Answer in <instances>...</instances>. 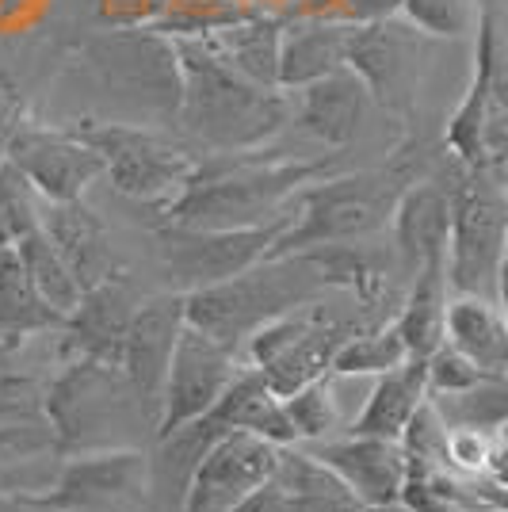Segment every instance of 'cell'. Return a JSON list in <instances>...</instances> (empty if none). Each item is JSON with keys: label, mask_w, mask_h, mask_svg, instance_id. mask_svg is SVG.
Here are the masks:
<instances>
[{"label": "cell", "mask_w": 508, "mask_h": 512, "mask_svg": "<svg viewBox=\"0 0 508 512\" xmlns=\"http://www.w3.org/2000/svg\"><path fill=\"white\" fill-rule=\"evenodd\" d=\"M482 379H489L486 371L474 360H466L459 348L440 344L432 356H428V394L440 398V394H463L470 386H478Z\"/></svg>", "instance_id": "obj_38"}, {"label": "cell", "mask_w": 508, "mask_h": 512, "mask_svg": "<svg viewBox=\"0 0 508 512\" xmlns=\"http://www.w3.org/2000/svg\"><path fill=\"white\" fill-rule=\"evenodd\" d=\"M497 299H501V314L508 321V245H505V260H501V272H497Z\"/></svg>", "instance_id": "obj_44"}, {"label": "cell", "mask_w": 508, "mask_h": 512, "mask_svg": "<svg viewBox=\"0 0 508 512\" xmlns=\"http://www.w3.org/2000/svg\"><path fill=\"white\" fill-rule=\"evenodd\" d=\"M329 172V161H298L272 153H214L199 161L188 188L165 207V222L203 230H253L287 214L306 184Z\"/></svg>", "instance_id": "obj_2"}, {"label": "cell", "mask_w": 508, "mask_h": 512, "mask_svg": "<svg viewBox=\"0 0 508 512\" xmlns=\"http://www.w3.org/2000/svg\"><path fill=\"white\" fill-rule=\"evenodd\" d=\"M291 226V207L283 218L253 230H203V226H180V222H161L157 226V245H161V264L169 276L172 291L195 295L218 287L226 279L249 272L272 253L283 230Z\"/></svg>", "instance_id": "obj_12"}, {"label": "cell", "mask_w": 508, "mask_h": 512, "mask_svg": "<svg viewBox=\"0 0 508 512\" xmlns=\"http://www.w3.org/2000/svg\"><path fill=\"white\" fill-rule=\"evenodd\" d=\"M367 321H352L333 314L329 306L310 302L283 318L268 321L253 341L245 344V363L264 371V379L279 394H295L298 386L333 375V360L344 344L360 333Z\"/></svg>", "instance_id": "obj_10"}, {"label": "cell", "mask_w": 508, "mask_h": 512, "mask_svg": "<svg viewBox=\"0 0 508 512\" xmlns=\"http://www.w3.org/2000/svg\"><path fill=\"white\" fill-rule=\"evenodd\" d=\"M428 402V360H405L402 367L379 375V383L371 390L367 406L360 417L348 425L356 436H386V440H402L405 425L413 421V413Z\"/></svg>", "instance_id": "obj_27"}, {"label": "cell", "mask_w": 508, "mask_h": 512, "mask_svg": "<svg viewBox=\"0 0 508 512\" xmlns=\"http://www.w3.org/2000/svg\"><path fill=\"white\" fill-rule=\"evenodd\" d=\"M428 43L417 23L405 16L367 20L352 27L348 39V69L367 85V96L398 123H413L421 104L424 69H428Z\"/></svg>", "instance_id": "obj_11"}, {"label": "cell", "mask_w": 508, "mask_h": 512, "mask_svg": "<svg viewBox=\"0 0 508 512\" xmlns=\"http://www.w3.org/2000/svg\"><path fill=\"white\" fill-rule=\"evenodd\" d=\"M482 0H405L402 16L432 39H463L474 31Z\"/></svg>", "instance_id": "obj_37"}, {"label": "cell", "mask_w": 508, "mask_h": 512, "mask_svg": "<svg viewBox=\"0 0 508 512\" xmlns=\"http://www.w3.org/2000/svg\"><path fill=\"white\" fill-rule=\"evenodd\" d=\"M486 478H493L497 486H505L508 490V425L501 428V432H493V440H489Z\"/></svg>", "instance_id": "obj_42"}, {"label": "cell", "mask_w": 508, "mask_h": 512, "mask_svg": "<svg viewBox=\"0 0 508 512\" xmlns=\"http://www.w3.org/2000/svg\"><path fill=\"white\" fill-rule=\"evenodd\" d=\"M77 62L88 73V81L104 88L107 96L176 123L180 96H184V73H180L176 39L165 35L161 27L96 31L81 39Z\"/></svg>", "instance_id": "obj_7"}, {"label": "cell", "mask_w": 508, "mask_h": 512, "mask_svg": "<svg viewBox=\"0 0 508 512\" xmlns=\"http://www.w3.org/2000/svg\"><path fill=\"white\" fill-rule=\"evenodd\" d=\"M310 451L329 470H337L340 482L356 493L367 509L402 501V486H405L402 440L344 432V436H333V440L310 444Z\"/></svg>", "instance_id": "obj_19"}, {"label": "cell", "mask_w": 508, "mask_h": 512, "mask_svg": "<svg viewBox=\"0 0 508 512\" xmlns=\"http://www.w3.org/2000/svg\"><path fill=\"white\" fill-rule=\"evenodd\" d=\"M43 226V199L8 157L0 161V249H16Z\"/></svg>", "instance_id": "obj_34"}, {"label": "cell", "mask_w": 508, "mask_h": 512, "mask_svg": "<svg viewBox=\"0 0 508 512\" xmlns=\"http://www.w3.org/2000/svg\"><path fill=\"white\" fill-rule=\"evenodd\" d=\"M142 291L130 279V272H115V276L100 279L96 287H88L81 302L65 314V329L58 333V356L62 360H107L119 363L123 341H127L130 325L142 310Z\"/></svg>", "instance_id": "obj_18"}, {"label": "cell", "mask_w": 508, "mask_h": 512, "mask_svg": "<svg viewBox=\"0 0 508 512\" xmlns=\"http://www.w3.org/2000/svg\"><path fill=\"white\" fill-rule=\"evenodd\" d=\"M432 402L447 428H478L493 436L508 425V375H489L463 394H440Z\"/></svg>", "instance_id": "obj_33"}, {"label": "cell", "mask_w": 508, "mask_h": 512, "mask_svg": "<svg viewBox=\"0 0 508 512\" xmlns=\"http://www.w3.org/2000/svg\"><path fill=\"white\" fill-rule=\"evenodd\" d=\"M43 417L54 428L62 455L130 448V421L153 425L138 406L123 367L107 360H88V356L62 360V371L46 386Z\"/></svg>", "instance_id": "obj_5"}, {"label": "cell", "mask_w": 508, "mask_h": 512, "mask_svg": "<svg viewBox=\"0 0 508 512\" xmlns=\"http://www.w3.org/2000/svg\"><path fill=\"white\" fill-rule=\"evenodd\" d=\"M489 512H501V509H489Z\"/></svg>", "instance_id": "obj_48"}, {"label": "cell", "mask_w": 508, "mask_h": 512, "mask_svg": "<svg viewBox=\"0 0 508 512\" xmlns=\"http://www.w3.org/2000/svg\"><path fill=\"white\" fill-rule=\"evenodd\" d=\"M0 512H62L46 501L43 490H8L0 493Z\"/></svg>", "instance_id": "obj_41"}, {"label": "cell", "mask_w": 508, "mask_h": 512, "mask_svg": "<svg viewBox=\"0 0 508 512\" xmlns=\"http://www.w3.org/2000/svg\"><path fill=\"white\" fill-rule=\"evenodd\" d=\"M184 73V96L176 123L211 153L264 150L291 123V100L283 88L256 85L233 69L207 35H172Z\"/></svg>", "instance_id": "obj_1"}, {"label": "cell", "mask_w": 508, "mask_h": 512, "mask_svg": "<svg viewBox=\"0 0 508 512\" xmlns=\"http://www.w3.org/2000/svg\"><path fill=\"white\" fill-rule=\"evenodd\" d=\"M417 180L409 157H390L386 165L314 180L291 199V226L268 256L310 253L321 245H352L375 237L394 222L405 188Z\"/></svg>", "instance_id": "obj_3"}, {"label": "cell", "mask_w": 508, "mask_h": 512, "mask_svg": "<svg viewBox=\"0 0 508 512\" xmlns=\"http://www.w3.org/2000/svg\"><path fill=\"white\" fill-rule=\"evenodd\" d=\"M245 367L241 352H233L226 344L207 337L203 329L184 325L176 356L169 367V383H165V402H161V421H157V440L172 436L176 428L191 425L199 417H207L218 398L226 394L233 375Z\"/></svg>", "instance_id": "obj_16"}, {"label": "cell", "mask_w": 508, "mask_h": 512, "mask_svg": "<svg viewBox=\"0 0 508 512\" xmlns=\"http://www.w3.org/2000/svg\"><path fill=\"white\" fill-rule=\"evenodd\" d=\"M43 230L81 291L123 272L119 256L111 249L104 218L92 207H85L81 199H69V203H46L43 199Z\"/></svg>", "instance_id": "obj_21"}, {"label": "cell", "mask_w": 508, "mask_h": 512, "mask_svg": "<svg viewBox=\"0 0 508 512\" xmlns=\"http://www.w3.org/2000/svg\"><path fill=\"white\" fill-rule=\"evenodd\" d=\"M505 180H508V161H505Z\"/></svg>", "instance_id": "obj_47"}, {"label": "cell", "mask_w": 508, "mask_h": 512, "mask_svg": "<svg viewBox=\"0 0 508 512\" xmlns=\"http://www.w3.org/2000/svg\"><path fill=\"white\" fill-rule=\"evenodd\" d=\"M233 512H283V490L276 482H268L264 490H256L249 501H241Z\"/></svg>", "instance_id": "obj_43"}, {"label": "cell", "mask_w": 508, "mask_h": 512, "mask_svg": "<svg viewBox=\"0 0 508 512\" xmlns=\"http://www.w3.org/2000/svg\"><path fill=\"white\" fill-rule=\"evenodd\" d=\"M371 512H417V509L405 505V501H394V505H379V509H371Z\"/></svg>", "instance_id": "obj_46"}, {"label": "cell", "mask_w": 508, "mask_h": 512, "mask_svg": "<svg viewBox=\"0 0 508 512\" xmlns=\"http://www.w3.org/2000/svg\"><path fill=\"white\" fill-rule=\"evenodd\" d=\"M447 344L459 348L486 375H508V321L501 306L482 295H451Z\"/></svg>", "instance_id": "obj_28"}, {"label": "cell", "mask_w": 508, "mask_h": 512, "mask_svg": "<svg viewBox=\"0 0 508 512\" xmlns=\"http://www.w3.org/2000/svg\"><path fill=\"white\" fill-rule=\"evenodd\" d=\"M283 27L287 20H237V23H222L207 31L211 46L233 65L241 69L245 77H253L256 85L279 88V43H283Z\"/></svg>", "instance_id": "obj_30"}, {"label": "cell", "mask_w": 508, "mask_h": 512, "mask_svg": "<svg viewBox=\"0 0 508 512\" xmlns=\"http://www.w3.org/2000/svg\"><path fill=\"white\" fill-rule=\"evenodd\" d=\"M394 234V256L405 283L432 260H447L451 249V192L444 176L413 180L405 188L402 203L390 222Z\"/></svg>", "instance_id": "obj_20"}, {"label": "cell", "mask_w": 508, "mask_h": 512, "mask_svg": "<svg viewBox=\"0 0 508 512\" xmlns=\"http://www.w3.org/2000/svg\"><path fill=\"white\" fill-rule=\"evenodd\" d=\"M405 0H348L344 20L367 23V20H386V16H402Z\"/></svg>", "instance_id": "obj_40"}, {"label": "cell", "mask_w": 508, "mask_h": 512, "mask_svg": "<svg viewBox=\"0 0 508 512\" xmlns=\"http://www.w3.org/2000/svg\"><path fill=\"white\" fill-rule=\"evenodd\" d=\"M46 501L62 512H146L153 505V463L138 448L65 455Z\"/></svg>", "instance_id": "obj_13"}, {"label": "cell", "mask_w": 508, "mask_h": 512, "mask_svg": "<svg viewBox=\"0 0 508 512\" xmlns=\"http://www.w3.org/2000/svg\"><path fill=\"white\" fill-rule=\"evenodd\" d=\"M409 356L398 321H379V325H363L352 341L344 344L333 360V379H352V375H386L394 367H402Z\"/></svg>", "instance_id": "obj_31"}, {"label": "cell", "mask_w": 508, "mask_h": 512, "mask_svg": "<svg viewBox=\"0 0 508 512\" xmlns=\"http://www.w3.org/2000/svg\"><path fill=\"white\" fill-rule=\"evenodd\" d=\"M447 302H451L447 260H432L409 279L405 299L394 314L405 344H409V356L428 360L447 341Z\"/></svg>", "instance_id": "obj_29"}, {"label": "cell", "mask_w": 508, "mask_h": 512, "mask_svg": "<svg viewBox=\"0 0 508 512\" xmlns=\"http://www.w3.org/2000/svg\"><path fill=\"white\" fill-rule=\"evenodd\" d=\"M298 92H302V100H298L295 123L310 138L325 142L329 150H344L360 134L363 111L371 104V96H367V85L348 65L314 81V85L298 88Z\"/></svg>", "instance_id": "obj_23"}, {"label": "cell", "mask_w": 508, "mask_h": 512, "mask_svg": "<svg viewBox=\"0 0 508 512\" xmlns=\"http://www.w3.org/2000/svg\"><path fill=\"white\" fill-rule=\"evenodd\" d=\"M184 325H188V302H184L180 291L149 295L142 302L134 325H130L123 352H119V367H123V375H127V383L134 390L142 413L153 421V436H157L165 383H169V367H172V356H176V344H180Z\"/></svg>", "instance_id": "obj_17"}, {"label": "cell", "mask_w": 508, "mask_h": 512, "mask_svg": "<svg viewBox=\"0 0 508 512\" xmlns=\"http://www.w3.org/2000/svg\"><path fill=\"white\" fill-rule=\"evenodd\" d=\"M447 153L470 169L508 161V16L501 0H482L474 23V73L447 119Z\"/></svg>", "instance_id": "obj_6"}, {"label": "cell", "mask_w": 508, "mask_h": 512, "mask_svg": "<svg viewBox=\"0 0 508 512\" xmlns=\"http://www.w3.org/2000/svg\"><path fill=\"white\" fill-rule=\"evenodd\" d=\"M46 386L39 367L27 360V341L0 344V425L43 417Z\"/></svg>", "instance_id": "obj_32"}, {"label": "cell", "mask_w": 508, "mask_h": 512, "mask_svg": "<svg viewBox=\"0 0 508 512\" xmlns=\"http://www.w3.org/2000/svg\"><path fill=\"white\" fill-rule=\"evenodd\" d=\"M16 253H20L23 268L31 272V279H35V287L43 291L46 299L54 302L62 314H69L77 302H81V287H77V279L69 276V268L62 264V256H58V249L50 245V237H46V230L39 226L35 234H27L16 245Z\"/></svg>", "instance_id": "obj_35"}, {"label": "cell", "mask_w": 508, "mask_h": 512, "mask_svg": "<svg viewBox=\"0 0 508 512\" xmlns=\"http://www.w3.org/2000/svg\"><path fill=\"white\" fill-rule=\"evenodd\" d=\"M451 295H497V272L508 245V180L501 169H470L451 157Z\"/></svg>", "instance_id": "obj_8"}, {"label": "cell", "mask_w": 508, "mask_h": 512, "mask_svg": "<svg viewBox=\"0 0 508 512\" xmlns=\"http://www.w3.org/2000/svg\"><path fill=\"white\" fill-rule=\"evenodd\" d=\"M489 440L493 436L478 428H447V463L459 474H486Z\"/></svg>", "instance_id": "obj_39"}, {"label": "cell", "mask_w": 508, "mask_h": 512, "mask_svg": "<svg viewBox=\"0 0 508 512\" xmlns=\"http://www.w3.org/2000/svg\"><path fill=\"white\" fill-rule=\"evenodd\" d=\"M329 291V279L310 253L264 256L249 272L226 279L218 287L184 295L188 325L203 329L207 337L226 344L245 356V344L268 321L291 314L298 306H310Z\"/></svg>", "instance_id": "obj_4"}, {"label": "cell", "mask_w": 508, "mask_h": 512, "mask_svg": "<svg viewBox=\"0 0 508 512\" xmlns=\"http://www.w3.org/2000/svg\"><path fill=\"white\" fill-rule=\"evenodd\" d=\"M69 130L104 157L111 188L134 203H153L165 211L199 169V161L180 142L149 127L123 123V119L81 115L69 123Z\"/></svg>", "instance_id": "obj_9"}, {"label": "cell", "mask_w": 508, "mask_h": 512, "mask_svg": "<svg viewBox=\"0 0 508 512\" xmlns=\"http://www.w3.org/2000/svg\"><path fill=\"white\" fill-rule=\"evenodd\" d=\"M279 451V444L245 428L222 432L191 474L180 512H233L276 478Z\"/></svg>", "instance_id": "obj_15"}, {"label": "cell", "mask_w": 508, "mask_h": 512, "mask_svg": "<svg viewBox=\"0 0 508 512\" xmlns=\"http://www.w3.org/2000/svg\"><path fill=\"white\" fill-rule=\"evenodd\" d=\"M65 329V314L35 287L16 249H0V344L54 337Z\"/></svg>", "instance_id": "obj_25"}, {"label": "cell", "mask_w": 508, "mask_h": 512, "mask_svg": "<svg viewBox=\"0 0 508 512\" xmlns=\"http://www.w3.org/2000/svg\"><path fill=\"white\" fill-rule=\"evenodd\" d=\"M356 23L337 16H302L283 27L279 43V88H306L348 65V39Z\"/></svg>", "instance_id": "obj_22"}, {"label": "cell", "mask_w": 508, "mask_h": 512, "mask_svg": "<svg viewBox=\"0 0 508 512\" xmlns=\"http://www.w3.org/2000/svg\"><path fill=\"white\" fill-rule=\"evenodd\" d=\"M4 157L27 176V184L39 192L46 203H69L107 176L104 157L88 146L85 138H77L65 127H46L23 115L20 127L12 130Z\"/></svg>", "instance_id": "obj_14"}, {"label": "cell", "mask_w": 508, "mask_h": 512, "mask_svg": "<svg viewBox=\"0 0 508 512\" xmlns=\"http://www.w3.org/2000/svg\"><path fill=\"white\" fill-rule=\"evenodd\" d=\"M283 402H287V417H291L295 436L302 444H321V440H333L337 436L340 409H337V394H333V375L298 386L295 394H287Z\"/></svg>", "instance_id": "obj_36"}, {"label": "cell", "mask_w": 508, "mask_h": 512, "mask_svg": "<svg viewBox=\"0 0 508 512\" xmlns=\"http://www.w3.org/2000/svg\"><path fill=\"white\" fill-rule=\"evenodd\" d=\"M8 490H20V486H16V478H12V467L0 459V493H8Z\"/></svg>", "instance_id": "obj_45"}, {"label": "cell", "mask_w": 508, "mask_h": 512, "mask_svg": "<svg viewBox=\"0 0 508 512\" xmlns=\"http://www.w3.org/2000/svg\"><path fill=\"white\" fill-rule=\"evenodd\" d=\"M272 482L283 490V512H371L340 482L337 470H329L314 451H302L298 444L279 451Z\"/></svg>", "instance_id": "obj_26"}, {"label": "cell", "mask_w": 508, "mask_h": 512, "mask_svg": "<svg viewBox=\"0 0 508 512\" xmlns=\"http://www.w3.org/2000/svg\"><path fill=\"white\" fill-rule=\"evenodd\" d=\"M214 417L226 428H245V432H256L264 440H272L279 448H291L298 444L295 425L287 417V402L276 386L264 379V371L245 363L233 383L226 386V394L218 398V406L211 409Z\"/></svg>", "instance_id": "obj_24"}]
</instances>
